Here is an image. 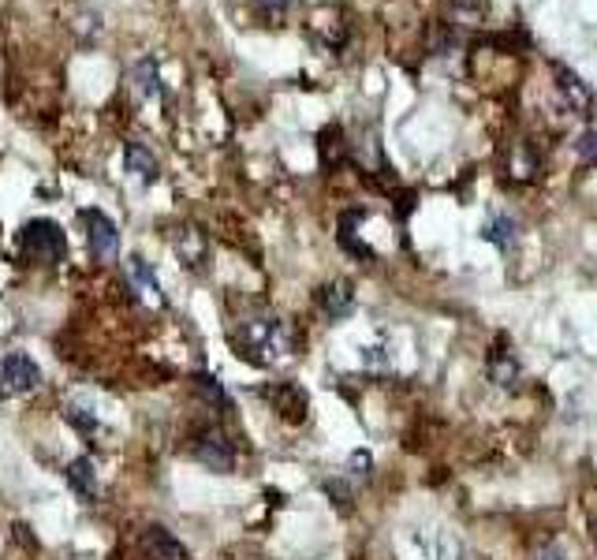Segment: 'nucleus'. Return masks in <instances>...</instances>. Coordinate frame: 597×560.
Here are the masks:
<instances>
[{"instance_id": "nucleus-1", "label": "nucleus", "mask_w": 597, "mask_h": 560, "mask_svg": "<svg viewBox=\"0 0 597 560\" xmlns=\"http://www.w3.org/2000/svg\"><path fill=\"white\" fill-rule=\"evenodd\" d=\"M235 348L255 367H269L292 351V329L284 318H250L235 333Z\"/></svg>"}, {"instance_id": "nucleus-2", "label": "nucleus", "mask_w": 597, "mask_h": 560, "mask_svg": "<svg viewBox=\"0 0 597 560\" xmlns=\"http://www.w3.org/2000/svg\"><path fill=\"white\" fill-rule=\"evenodd\" d=\"M20 247L30 262L38 265H57L67 250V236L57 221H49V217H34V221L23 225L20 232Z\"/></svg>"}, {"instance_id": "nucleus-3", "label": "nucleus", "mask_w": 597, "mask_h": 560, "mask_svg": "<svg viewBox=\"0 0 597 560\" xmlns=\"http://www.w3.org/2000/svg\"><path fill=\"white\" fill-rule=\"evenodd\" d=\"M42 385V367L34 363L30 355L12 351L0 363V400H12V396H27Z\"/></svg>"}, {"instance_id": "nucleus-4", "label": "nucleus", "mask_w": 597, "mask_h": 560, "mask_svg": "<svg viewBox=\"0 0 597 560\" xmlns=\"http://www.w3.org/2000/svg\"><path fill=\"white\" fill-rule=\"evenodd\" d=\"M191 456H194L198 463H202V467H209V471H216V475H228L232 467H235V448H232V441H228L216 426L198 430V433H194V441H191Z\"/></svg>"}, {"instance_id": "nucleus-5", "label": "nucleus", "mask_w": 597, "mask_h": 560, "mask_svg": "<svg viewBox=\"0 0 597 560\" xmlns=\"http://www.w3.org/2000/svg\"><path fill=\"white\" fill-rule=\"evenodd\" d=\"M82 225H86V243L98 258H116L120 250V232L108 221L101 209H82Z\"/></svg>"}, {"instance_id": "nucleus-6", "label": "nucleus", "mask_w": 597, "mask_h": 560, "mask_svg": "<svg viewBox=\"0 0 597 560\" xmlns=\"http://www.w3.org/2000/svg\"><path fill=\"white\" fill-rule=\"evenodd\" d=\"M265 400L273 404L287 422H302L306 419V392L295 382H277L265 389Z\"/></svg>"}, {"instance_id": "nucleus-7", "label": "nucleus", "mask_w": 597, "mask_h": 560, "mask_svg": "<svg viewBox=\"0 0 597 560\" xmlns=\"http://www.w3.org/2000/svg\"><path fill=\"white\" fill-rule=\"evenodd\" d=\"M556 90H560V98H564V105L571 108V113L578 116H586V108H590V86L575 75V71H568L564 64H556Z\"/></svg>"}, {"instance_id": "nucleus-8", "label": "nucleus", "mask_w": 597, "mask_h": 560, "mask_svg": "<svg viewBox=\"0 0 597 560\" xmlns=\"http://www.w3.org/2000/svg\"><path fill=\"white\" fill-rule=\"evenodd\" d=\"M318 303H321V311L329 314L333 321H340V318H348V314H351L355 292H351V284H348V280H333V284H325L321 292H318Z\"/></svg>"}, {"instance_id": "nucleus-9", "label": "nucleus", "mask_w": 597, "mask_h": 560, "mask_svg": "<svg viewBox=\"0 0 597 560\" xmlns=\"http://www.w3.org/2000/svg\"><path fill=\"white\" fill-rule=\"evenodd\" d=\"M123 165H128V172L138 184H153L157 179V157L142 146V142H128V146H123Z\"/></svg>"}, {"instance_id": "nucleus-10", "label": "nucleus", "mask_w": 597, "mask_h": 560, "mask_svg": "<svg viewBox=\"0 0 597 560\" xmlns=\"http://www.w3.org/2000/svg\"><path fill=\"white\" fill-rule=\"evenodd\" d=\"M146 553H150V560H191V553L184 549V541H176L165 527H150L146 531Z\"/></svg>"}, {"instance_id": "nucleus-11", "label": "nucleus", "mask_w": 597, "mask_h": 560, "mask_svg": "<svg viewBox=\"0 0 597 560\" xmlns=\"http://www.w3.org/2000/svg\"><path fill=\"white\" fill-rule=\"evenodd\" d=\"M318 150H321V165H325V169L340 165V161L348 157V135H343V128L329 123V128L318 135Z\"/></svg>"}, {"instance_id": "nucleus-12", "label": "nucleus", "mask_w": 597, "mask_h": 560, "mask_svg": "<svg viewBox=\"0 0 597 560\" xmlns=\"http://www.w3.org/2000/svg\"><path fill=\"white\" fill-rule=\"evenodd\" d=\"M490 377L500 389H515L519 385V363H515V355L504 351V340L497 344V351H490Z\"/></svg>"}, {"instance_id": "nucleus-13", "label": "nucleus", "mask_w": 597, "mask_h": 560, "mask_svg": "<svg viewBox=\"0 0 597 560\" xmlns=\"http://www.w3.org/2000/svg\"><path fill=\"white\" fill-rule=\"evenodd\" d=\"M67 482H71V490H75L79 497H94L98 493V475H94L90 456H79V460L67 463Z\"/></svg>"}, {"instance_id": "nucleus-14", "label": "nucleus", "mask_w": 597, "mask_h": 560, "mask_svg": "<svg viewBox=\"0 0 597 560\" xmlns=\"http://www.w3.org/2000/svg\"><path fill=\"white\" fill-rule=\"evenodd\" d=\"M358 217H363V213H343V217H340V232H336V240H340V247H343V250H351V255H358V258H373V250H370L366 243H358V240H355V225H358Z\"/></svg>"}, {"instance_id": "nucleus-15", "label": "nucleus", "mask_w": 597, "mask_h": 560, "mask_svg": "<svg viewBox=\"0 0 597 560\" xmlns=\"http://www.w3.org/2000/svg\"><path fill=\"white\" fill-rule=\"evenodd\" d=\"M482 240L497 243L500 250H512V243H515V225L508 221V217H493V221L482 228Z\"/></svg>"}, {"instance_id": "nucleus-16", "label": "nucleus", "mask_w": 597, "mask_h": 560, "mask_svg": "<svg viewBox=\"0 0 597 560\" xmlns=\"http://www.w3.org/2000/svg\"><path fill=\"white\" fill-rule=\"evenodd\" d=\"M135 90L142 98H157L161 94V75H157V64L153 60H138L135 67Z\"/></svg>"}, {"instance_id": "nucleus-17", "label": "nucleus", "mask_w": 597, "mask_h": 560, "mask_svg": "<svg viewBox=\"0 0 597 560\" xmlns=\"http://www.w3.org/2000/svg\"><path fill=\"white\" fill-rule=\"evenodd\" d=\"M128 269H131V277L138 280L142 292L153 296V299L161 303V284H157V277H153V269H150L146 262H142V258H128Z\"/></svg>"}, {"instance_id": "nucleus-18", "label": "nucleus", "mask_w": 597, "mask_h": 560, "mask_svg": "<svg viewBox=\"0 0 597 560\" xmlns=\"http://www.w3.org/2000/svg\"><path fill=\"white\" fill-rule=\"evenodd\" d=\"M194 389L206 396V400L213 404V407H221V411H228V396H224V389H221V382L216 377H206V374H198L194 377Z\"/></svg>"}, {"instance_id": "nucleus-19", "label": "nucleus", "mask_w": 597, "mask_h": 560, "mask_svg": "<svg viewBox=\"0 0 597 560\" xmlns=\"http://www.w3.org/2000/svg\"><path fill=\"white\" fill-rule=\"evenodd\" d=\"M452 12H456V23H463V27H475L485 15L482 0H452Z\"/></svg>"}, {"instance_id": "nucleus-20", "label": "nucleus", "mask_w": 597, "mask_h": 560, "mask_svg": "<svg viewBox=\"0 0 597 560\" xmlns=\"http://www.w3.org/2000/svg\"><path fill=\"white\" fill-rule=\"evenodd\" d=\"M250 4H255L265 20H280V15H287L295 8V0H250Z\"/></svg>"}, {"instance_id": "nucleus-21", "label": "nucleus", "mask_w": 597, "mask_h": 560, "mask_svg": "<svg viewBox=\"0 0 597 560\" xmlns=\"http://www.w3.org/2000/svg\"><path fill=\"white\" fill-rule=\"evenodd\" d=\"M575 150H578V157H586V161H597V131H586L583 138L575 142Z\"/></svg>"}, {"instance_id": "nucleus-22", "label": "nucleus", "mask_w": 597, "mask_h": 560, "mask_svg": "<svg viewBox=\"0 0 597 560\" xmlns=\"http://www.w3.org/2000/svg\"><path fill=\"white\" fill-rule=\"evenodd\" d=\"M67 422H75L82 433H94V430H98V419H94V414H82L79 407H71V411H67Z\"/></svg>"}]
</instances>
